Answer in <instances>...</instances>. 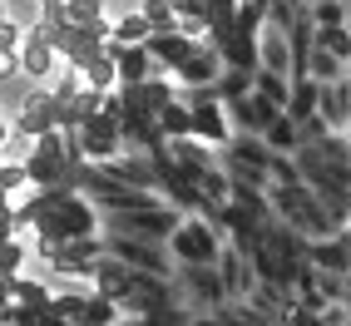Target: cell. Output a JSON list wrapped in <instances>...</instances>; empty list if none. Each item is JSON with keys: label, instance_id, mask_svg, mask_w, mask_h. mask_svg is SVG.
<instances>
[{"label": "cell", "instance_id": "obj_3", "mask_svg": "<svg viewBox=\"0 0 351 326\" xmlns=\"http://www.w3.org/2000/svg\"><path fill=\"white\" fill-rule=\"evenodd\" d=\"M75 149L84 163H109L114 153H124V134H119V119L114 114H89V119L75 129Z\"/></svg>", "mask_w": 351, "mask_h": 326}, {"label": "cell", "instance_id": "obj_10", "mask_svg": "<svg viewBox=\"0 0 351 326\" xmlns=\"http://www.w3.org/2000/svg\"><path fill=\"white\" fill-rule=\"evenodd\" d=\"M109 55H114V75H119V89L129 84H144L154 75V60L144 45H109Z\"/></svg>", "mask_w": 351, "mask_h": 326}, {"label": "cell", "instance_id": "obj_2", "mask_svg": "<svg viewBox=\"0 0 351 326\" xmlns=\"http://www.w3.org/2000/svg\"><path fill=\"white\" fill-rule=\"evenodd\" d=\"M173 292L193 316H213L228 301V287H223L218 267H173Z\"/></svg>", "mask_w": 351, "mask_h": 326}, {"label": "cell", "instance_id": "obj_12", "mask_svg": "<svg viewBox=\"0 0 351 326\" xmlns=\"http://www.w3.org/2000/svg\"><path fill=\"white\" fill-rule=\"evenodd\" d=\"M307 262L317 272H346L351 267V238H346V232H332V238L307 242Z\"/></svg>", "mask_w": 351, "mask_h": 326}, {"label": "cell", "instance_id": "obj_8", "mask_svg": "<svg viewBox=\"0 0 351 326\" xmlns=\"http://www.w3.org/2000/svg\"><path fill=\"white\" fill-rule=\"evenodd\" d=\"M193 45H198V40H189L183 30H158V35H149L144 50H149V60H154V75H173V69L193 55Z\"/></svg>", "mask_w": 351, "mask_h": 326}, {"label": "cell", "instance_id": "obj_13", "mask_svg": "<svg viewBox=\"0 0 351 326\" xmlns=\"http://www.w3.org/2000/svg\"><path fill=\"white\" fill-rule=\"evenodd\" d=\"M154 124H158V134H163V144H173V138H193V114H189V104H183V99L163 104V109L154 114Z\"/></svg>", "mask_w": 351, "mask_h": 326}, {"label": "cell", "instance_id": "obj_15", "mask_svg": "<svg viewBox=\"0 0 351 326\" xmlns=\"http://www.w3.org/2000/svg\"><path fill=\"white\" fill-rule=\"evenodd\" d=\"M267 144V153H297L302 149V134H297V119H287V114H277V119L257 134Z\"/></svg>", "mask_w": 351, "mask_h": 326}, {"label": "cell", "instance_id": "obj_9", "mask_svg": "<svg viewBox=\"0 0 351 326\" xmlns=\"http://www.w3.org/2000/svg\"><path fill=\"white\" fill-rule=\"evenodd\" d=\"M257 69H272V75H287L292 79V45H287V30H277L263 20L257 30Z\"/></svg>", "mask_w": 351, "mask_h": 326}, {"label": "cell", "instance_id": "obj_17", "mask_svg": "<svg viewBox=\"0 0 351 326\" xmlns=\"http://www.w3.org/2000/svg\"><path fill=\"white\" fill-rule=\"evenodd\" d=\"M302 75H307L312 84H337V79H346V75H351V69H346L341 60H332L326 50H312V55H307V64H302Z\"/></svg>", "mask_w": 351, "mask_h": 326}, {"label": "cell", "instance_id": "obj_22", "mask_svg": "<svg viewBox=\"0 0 351 326\" xmlns=\"http://www.w3.org/2000/svg\"><path fill=\"white\" fill-rule=\"evenodd\" d=\"M189 326H218V321H213V316H193Z\"/></svg>", "mask_w": 351, "mask_h": 326}, {"label": "cell", "instance_id": "obj_18", "mask_svg": "<svg viewBox=\"0 0 351 326\" xmlns=\"http://www.w3.org/2000/svg\"><path fill=\"white\" fill-rule=\"evenodd\" d=\"M134 10L144 15L149 35H158V30H178V10H173V0H134Z\"/></svg>", "mask_w": 351, "mask_h": 326}, {"label": "cell", "instance_id": "obj_21", "mask_svg": "<svg viewBox=\"0 0 351 326\" xmlns=\"http://www.w3.org/2000/svg\"><path fill=\"white\" fill-rule=\"evenodd\" d=\"M213 95H218L223 104H232V99L252 95V75H247V69H232V64H223V75L213 79Z\"/></svg>", "mask_w": 351, "mask_h": 326}, {"label": "cell", "instance_id": "obj_20", "mask_svg": "<svg viewBox=\"0 0 351 326\" xmlns=\"http://www.w3.org/2000/svg\"><path fill=\"white\" fill-rule=\"evenodd\" d=\"M287 119H312V114H317V84L312 79H292V89H287Z\"/></svg>", "mask_w": 351, "mask_h": 326}, {"label": "cell", "instance_id": "obj_11", "mask_svg": "<svg viewBox=\"0 0 351 326\" xmlns=\"http://www.w3.org/2000/svg\"><path fill=\"white\" fill-rule=\"evenodd\" d=\"M317 119L326 124V129H346L351 124V95H346V79H337V84H317Z\"/></svg>", "mask_w": 351, "mask_h": 326}, {"label": "cell", "instance_id": "obj_4", "mask_svg": "<svg viewBox=\"0 0 351 326\" xmlns=\"http://www.w3.org/2000/svg\"><path fill=\"white\" fill-rule=\"evenodd\" d=\"M104 252L119 258L124 267L144 272V277H173V258H169L163 242H138V238H114V232H104Z\"/></svg>", "mask_w": 351, "mask_h": 326}, {"label": "cell", "instance_id": "obj_19", "mask_svg": "<svg viewBox=\"0 0 351 326\" xmlns=\"http://www.w3.org/2000/svg\"><path fill=\"white\" fill-rule=\"evenodd\" d=\"M312 50H326L332 60H341L351 69V25H337V30H312Z\"/></svg>", "mask_w": 351, "mask_h": 326}, {"label": "cell", "instance_id": "obj_16", "mask_svg": "<svg viewBox=\"0 0 351 326\" xmlns=\"http://www.w3.org/2000/svg\"><path fill=\"white\" fill-rule=\"evenodd\" d=\"M287 89H292V79H287V75H272V69H252V95H257V99H267L272 109H287Z\"/></svg>", "mask_w": 351, "mask_h": 326}, {"label": "cell", "instance_id": "obj_5", "mask_svg": "<svg viewBox=\"0 0 351 326\" xmlns=\"http://www.w3.org/2000/svg\"><path fill=\"white\" fill-rule=\"evenodd\" d=\"M60 64H64V60H60V50H55L50 30H45V25H30L25 40H20V75L45 89V84L60 75Z\"/></svg>", "mask_w": 351, "mask_h": 326}, {"label": "cell", "instance_id": "obj_6", "mask_svg": "<svg viewBox=\"0 0 351 326\" xmlns=\"http://www.w3.org/2000/svg\"><path fill=\"white\" fill-rule=\"evenodd\" d=\"M218 75H223V55H218L208 40H198V45H193V55L173 69V84H178V89H213Z\"/></svg>", "mask_w": 351, "mask_h": 326}, {"label": "cell", "instance_id": "obj_7", "mask_svg": "<svg viewBox=\"0 0 351 326\" xmlns=\"http://www.w3.org/2000/svg\"><path fill=\"white\" fill-rule=\"evenodd\" d=\"M99 168L114 178V183H124V188H138V193H154V158L144 149H124V153H114L109 163H99Z\"/></svg>", "mask_w": 351, "mask_h": 326}, {"label": "cell", "instance_id": "obj_1", "mask_svg": "<svg viewBox=\"0 0 351 326\" xmlns=\"http://www.w3.org/2000/svg\"><path fill=\"white\" fill-rule=\"evenodd\" d=\"M163 247H169L173 267H213V262L223 258L228 242H223L218 223H208V218H198V213H183Z\"/></svg>", "mask_w": 351, "mask_h": 326}, {"label": "cell", "instance_id": "obj_14", "mask_svg": "<svg viewBox=\"0 0 351 326\" xmlns=\"http://www.w3.org/2000/svg\"><path fill=\"white\" fill-rule=\"evenodd\" d=\"M144 40H149V25H144V15H138L134 5L114 10V20H109V45H144Z\"/></svg>", "mask_w": 351, "mask_h": 326}]
</instances>
